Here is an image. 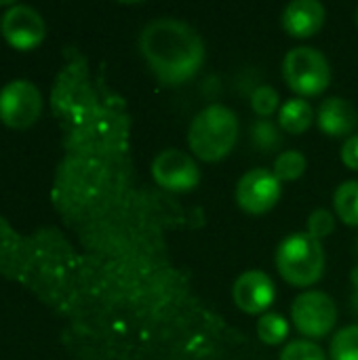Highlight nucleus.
Returning <instances> with one entry per match:
<instances>
[{"label":"nucleus","instance_id":"obj_1","mask_svg":"<svg viewBox=\"0 0 358 360\" xmlns=\"http://www.w3.org/2000/svg\"><path fill=\"white\" fill-rule=\"evenodd\" d=\"M51 112L63 150L51 202L80 251L53 226L19 234L0 217V276L68 323V344L82 360H215L245 344L171 259L167 234L203 217L139 184L127 101L108 86L103 65L91 74L78 46L63 51Z\"/></svg>","mask_w":358,"mask_h":360},{"label":"nucleus","instance_id":"obj_2","mask_svg":"<svg viewBox=\"0 0 358 360\" xmlns=\"http://www.w3.org/2000/svg\"><path fill=\"white\" fill-rule=\"evenodd\" d=\"M139 49L156 78L169 86L190 80L205 61L200 34L173 17L150 21L139 36Z\"/></svg>","mask_w":358,"mask_h":360},{"label":"nucleus","instance_id":"obj_3","mask_svg":"<svg viewBox=\"0 0 358 360\" xmlns=\"http://www.w3.org/2000/svg\"><path fill=\"white\" fill-rule=\"evenodd\" d=\"M238 139L236 114L219 103H213L196 114L188 131V143L194 156L205 162H217L226 158Z\"/></svg>","mask_w":358,"mask_h":360},{"label":"nucleus","instance_id":"obj_4","mask_svg":"<svg viewBox=\"0 0 358 360\" xmlns=\"http://www.w3.org/2000/svg\"><path fill=\"white\" fill-rule=\"evenodd\" d=\"M276 268L293 287H310L325 274V251L321 240L306 232L287 236L276 251Z\"/></svg>","mask_w":358,"mask_h":360},{"label":"nucleus","instance_id":"obj_5","mask_svg":"<svg viewBox=\"0 0 358 360\" xmlns=\"http://www.w3.org/2000/svg\"><path fill=\"white\" fill-rule=\"evenodd\" d=\"M283 76L291 91L302 97H314L329 86L331 68L321 51L312 46H298L285 55Z\"/></svg>","mask_w":358,"mask_h":360},{"label":"nucleus","instance_id":"obj_6","mask_svg":"<svg viewBox=\"0 0 358 360\" xmlns=\"http://www.w3.org/2000/svg\"><path fill=\"white\" fill-rule=\"evenodd\" d=\"M291 319L298 331L306 338L321 340L331 333L338 321L333 300L323 291H306L291 306Z\"/></svg>","mask_w":358,"mask_h":360},{"label":"nucleus","instance_id":"obj_7","mask_svg":"<svg viewBox=\"0 0 358 360\" xmlns=\"http://www.w3.org/2000/svg\"><path fill=\"white\" fill-rule=\"evenodd\" d=\"M42 112V95L30 80H11L0 91V120L11 129L32 127Z\"/></svg>","mask_w":358,"mask_h":360},{"label":"nucleus","instance_id":"obj_8","mask_svg":"<svg viewBox=\"0 0 358 360\" xmlns=\"http://www.w3.org/2000/svg\"><path fill=\"white\" fill-rule=\"evenodd\" d=\"M154 184L169 194L192 192L200 181L198 165L181 150H162L152 162Z\"/></svg>","mask_w":358,"mask_h":360},{"label":"nucleus","instance_id":"obj_9","mask_svg":"<svg viewBox=\"0 0 358 360\" xmlns=\"http://www.w3.org/2000/svg\"><path fill=\"white\" fill-rule=\"evenodd\" d=\"M236 202L251 215L268 213L281 198V181L268 169H251L236 184Z\"/></svg>","mask_w":358,"mask_h":360},{"label":"nucleus","instance_id":"obj_10","mask_svg":"<svg viewBox=\"0 0 358 360\" xmlns=\"http://www.w3.org/2000/svg\"><path fill=\"white\" fill-rule=\"evenodd\" d=\"M2 34L11 46L19 51H27L44 40L46 25L36 8L27 4H13L2 15Z\"/></svg>","mask_w":358,"mask_h":360},{"label":"nucleus","instance_id":"obj_11","mask_svg":"<svg viewBox=\"0 0 358 360\" xmlns=\"http://www.w3.org/2000/svg\"><path fill=\"white\" fill-rule=\"evenodd\" d=\"M274 295H276L274 283L262 270H247L245 274L236 278L234 289H232L234 304L247 314L266 312L272 306Z\"/></svg>","mask_w":358,"mask_h":360},{"label":"nucleus","instance_id":"obj_12","mask_svg":"<svg viewBox=\"0 0 358 360\" xmlns=\"http://www.w3.org/2000/svg\"><path fill=\"white\" fill-rule=\"evenodd\" d=\"M325 15L319 0H293L283 11V27L293 38H310L323 27Z\"/></svg>","mask_w":358,"mask_h":360},{"label":"nucleus","instance_id":"obj_13","mask_svg":"<svg viewBox=\"0 0 358 360\" xmlns=\"http://www.w3.org/2000/svg\"><path fill=\"white\" fill-rule=\"evenodd\" d=\"M357 122V110L352 108L350 101H346L342 97L325 99L319 108V114H317L319 129L329 137H348V135L352 137Z\"/></svg>","mask_w":358,"mask_h":360},{"label":"nucleus","instance_id":"obj_14","mask_svg":"<svg viewBox=\"0 0 358 360\" xmlns=\"http://www.w3.org/2000/svg\"><path fill=\"white\" fill-rule=\"evenodd\" d=\"M314 120H317V116H314L312 105L302 97L285 101L281 108V114H279V124L283 127V131H287L291 135H302L304 131H308L312 127Z\"/></svg>","mask_w":358,"mask_h":360},{"label":"nucleus","instance_id":"obj_15","mask_svg":"<svg viewBox=\"0 0 358 360\" xmlns=\"http://www.w3.org/2000/svg\"><path fill=\"white\" fill-rule=\"evenodd\" d=\"M333 207L344 224L358 226V181H346L335 190Z\"/></svg>","mask_w":358,"mask_h":360},{"label":"nucleus","instance_id":"obj_16","mask_svg":"<svg viewBox=\"0 0 358 360\" xmlns=\"http://www.w3.org/2000/svg\"><path fill=\"white\" fill-rule=\"evenodd\" d=\"M289 323L283 314L268 312L257 321V338L268 346H279L287 340Z\"/></svg>","mask_w":358,"mask_h":360},{"label":"nucleus","instance_id":"obj_17","mask_svg":"<svg viewBox=\"0 0 358 360\" xmlns=\"http://www.w3.org/2000/svg\"><path fill=\"white\" fill-rule=\"evenodd\" d=\"M306 171V156L298 150H289L276 156L274 160V175L279 181H295Z\"/></svg>","mask_w":358,"mask_h":360},{"label":"nucleus","instance_id":"obj_18","mask_svg":"<svg viewBox=\"0 0 358 360\" xmlns=\"http://www.w3.org/2000/svg\"><path fill=\"white\" fill-rule=\"evenodd\" d=\"M331 360H358V325L335 333L331 340Z\"/></svg>","mask_w":358,"mask_h":360},{"label":"nucleus","instance_id":"obj_19","mask_svg":"<svg viewBox=\"0 0 358 360\" xmlns=\"http://www.w3.org/2000/svg\"><path fill=\"white\" fill-rule=\"evenodd\" d=\"M251 139L262 152H272V150H276L281 146L283 135H281V131H279V127L274 122L262 118L251 127Z\"/></svg>","mask_w":358,"mask_h":360},{"label":"nucleus","instance_id":"obj_20","mask_svg":"<svg viewBox=\"0 0 358 360\" xmlns=\"http://www.w3.org/2000/svg\"><path fill=\"white\" fill-rule=\"evenodd\" d=\"M281 360H327L325 352L308 340H295L285 346L281 352Z\"/></svg>","mask_w":358,"mask_h":360},{"label":"nucleus","instance_id":"obj_21","mask_svg":"<svg viewBox=\"0 0 358 360\" xmlns=\"http://www.w3.org/2000/svg\"><path fill=\"white\" fill-rule=\"evenodd\" d=\"M251 108L262 118L272 116L276 112V108H279V93L272 86H268V84L255 89L253 95H251Z\"/></svg>","mask_w":358,"mask_h":360},{"label":"nucleus","instance_id":"obj_22","mask_svg":"<svg viewBox=\"0 0 358 360\" xmlns=\"http://www.w3.org/2000/svg\"><path fill=\"white\" fill-rule=\"evenodd\" d=\"M335 230V217L327 209H317L308 219V234L317 240L327 238Z\"/></svg>","mask_w":358,"mask_h":360},{"label":"nucleus","instance_id":"obj_23","mask_svg":"<svg viewBox=\"0 0 358 360\" xmlns=\"http://www.w3.org/2000/svg\"><path fill=\"white\" fill-rule=\"evenodd\" d=\"M342 160L348 169L358 171V133L346 139V143L342 148Z\"/></svg>","mask_w":358,"mask_h":360},{"label":"nucleus","instance_id":"obj_24","mask_svg":"<svg viewBox=\"0 0 358 360\" xmlns=\"http://www.w3.org/2000/svg\"><path fill=\"white\" fill-rule=\"evenodd\" d=\"M350 281H352V289H354V293H352V310L358 314V266L352 270Z\"/></svg>","mask_w":358,"mask_h":360},{"label":"nucleus","instance_id":"obj_25","mask_svg":"<svg viewBox=\"0 0 358 360\" xmlns=\"http://www.w3.org/2000/svg\"><path fill=\"white\" fill-rule=\"evenodd\" d=\"M357 23H358V11H357Z\"/></svg>","mask_w":358,"mask_h":360},{"label":"nucleus","instance_id":"obj_26","mask_svg":"<svg viewBox=\"0 0 358 360\" xmlns=\"http://www.w3.org/2000/svg\"><path fill=\"white\" fill-rule=\"evenodd\" d=\"M357 251H358V243H357Z\"/></svg>","mask_w":358,"mask_h":360}]
</instances>
